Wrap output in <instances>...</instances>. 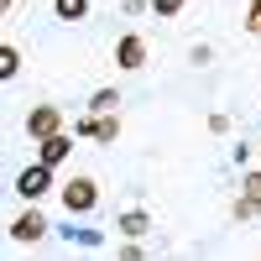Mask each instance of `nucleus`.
Listing matches in <instances>:
<instances>
[{"instance_id":"1","label":"nucleus","mask_w":261,"mask_h":261,"mask_svg":"<svg viewBox=\"0 0 261 261\" xmlns=\"http://www.w3.org/2000/svg\"><path fill=\"white\" fill-rule=\"evenodd\" d=\"M94 204H99L94 178H73V183H63V209H68V214H89Z\"/></svg>"},{"instance_id":"2","label":"nucleus","mask_w":261,"mask_h":261,"mask_svg":"<svg viewBox=\"0 0 261 261\" xmlns=\"http://www.w3.org/2000/svg\"><path fill=\"white\" fill-rule=\"evenodd\" d=\"M68 157H73V136H68V130H53V136H42V141H37V162L63 167Z\"/></svg>"},{"instance_id":"3","label":"nucleus","mask_w":261,"mask_h":261,"mask_svg":"<svg viewBox=\"0 0 261 261\" xmlns=\"http://www.w3.org/2000/svg\"><path fill=\"white\" fill-rule=\"evenodd\" d=\"M47 188H53V167H47V162H37V167H27V172L16 178V193H21L27 204H37Z\"/></svg>"},{"instance_id":"4","label":"nucleus","mask_w":261,"mask_h":261,"mask_svg":"<svg viewBox=\"0 0 261 261\" xmlns=\"http://www.w3.org/2000/svg\"><path fill=\"white\" fill-rule=\"evenodd\" d=\"M115 63L125 73H136V68H146V42L136 37V32H125L120 42H115Z\"/></svg>"},{"instance_id":"5","label":"nucleus","mask_w":261,"mask_h":261,"mask_svg":"<svg viewBox=\"0 0 261 261\" xmlns=\"http://www.w3.org/2000/svg\"><path fill=\"white\" fill-rule=\"evenodd\" d=\"M53 130H63V110H58V105H37V110L27 115V136H53Z\"/></svg>"},{"instance_id":"6","label":"nucleus","mask_w":261,"mask_h":261,"mask_svg":"<svg viewBox=\"0 0 261 261\" xmlns=\"http://www.w3.org/2000/svg\"><path fill=\"white\" fill-rule=\"evenodd\" d=\"M42 235H47V220H42L37 209H27V214L11 220V241H42Z\"/></svg>"},{"instance_id":"7","label":"nucleus","mask_w":261,"mask_h":261,"mask_svg":"<svg viewBox=\"0 0 261 261\" xmlns=\"http://www.w3.org/2000/svg\"><path fill=\"white\" fill-rule=\"evenodd\" d=\"M246 199L241 204H235V220H256V214H261V172H246Z\"/></svg>"},{"instance_id":"8","label":"nucleus","mask_w":261,"mask_h":261,"mask_svg":"<svg viewBox=\"0 0 261 261\" xmlns=\"http://www.w3.org/2000/svg\"><path fill=\"white\" fill-rule=\"evenodd\" d=\"M115 230L125 235V241H141V235L151 230V220H146L141 209H130V214H120V220H115Z\"/></svg>"},{"instance_id":"9","label":"nucleus","mask_w":261,"mask_h":261,"mask_svg":"<svg viewBox=\"0 0 261 261\" xmlns=\"http://www.w3.org/2000/svg\"><path fill=\"white\" fill-rule=\"evenodd\" d=\"M53 16L58 21H84L89 16V0H53Z\"/></svg>"},{"instance_id":"10","label":"nucleus","mask_w":261,"mask_h":261,"mask_svg":"<svg viewBox=\"0 0 261 261\" xmlns=\"http://www.w3.org/2000/svg\"><path fill=\"white\" fill-rule=\"evenodd\" d=\"M63 235H68V241H79V246H89V251H94V246H105V235H99V230H73V225H68Z\"/></svg>"},{"instance_id":"11","label":"nucleus","mask_w":261,"mask_h":261,"mask_svg":"<svg viewBox=\"0 0 261 261\" xmlns=\"http://www.w3.org/2000/svg\"><path fill=\"white\" fill-rule=\"evenodd\" d=\"M16 68H21V53L6 42V47H0V73H6V79H16Z\"/></svg>"},{"instance_id":"12","label":"nucleus","mask_w":261,"mask_h":261,"mask_svg":"<svg viewBox=\"0 0 261 261\" xmlns=\"http://www.w3.org/2000/svg\"><path fill=\"white\" fill-rule=\"evenodd\" d=\"M115 105H120V94H115V89H99V94L89 99V110H115Z\"/></svg>"},{"instance_id":"13","label":"nucleus","mask_w":261,"mask_h":261,"mask_svg":"<svg viewBox=\"0 0 261 261\" xmlns=\"http://www.w3.org/2000/svg\"><path fill=\"white\" fill-rule=\"evenodd\" d=\"M188 6V0H151V11H157V16H178Z\"/></svg>"},{"instance_id":"14","label":"nucleus","mask_w":261,"mask_h":261,"mask_svg":"<svg viewBox=\"0 0 261 261\" xmlns=\"http://www.w3.org/2000/svg\"><path fill=\"white\" fill-rule=\"evenodd\" d=\"M246 27H251V32H261V0H251V16H246Z\"/></svg>"}]
</instances>
